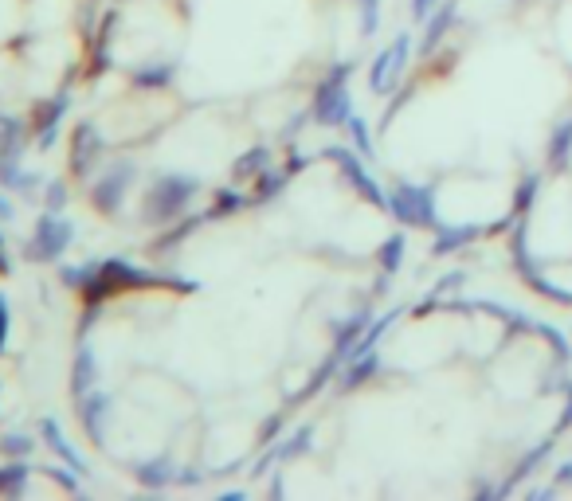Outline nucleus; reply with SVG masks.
Here are the masks:
<instances>
[{"label":"nucleus","mask_w":572,"mask_h":501,"mask_svg":"<svg viewBox=\"0 0 572 501\" xmlns=\"http://www.w3.org/2000/svg\"><path fill=\"white\" fill-rule=\"evenodd\" d=\"M67 165H71V177H75V181H91L98 169L106 165V134H102V126H98V122L83 118V122L75 126Z\"/></svg>","instance_id":"4"},{"label":"nucleus","mask_w":572,"mask_h":501,"mask_svg":"<svg viewBox=\"0 0 572 501\" xmlns=\"http://www.w3.org/2000/svg\"><path fill=\"white\" fill-rule=\"evenodd\" d=\"M134 478L142 482L145 490H165V486H173L177 482V466H173V458H145L142 466L134 470Z\"/></svg>","instance_id":"9"},{"label":"nucleus","mask_w":572,"mask_h":501,"mask_svg":"<svg viewBox=\"0 0 572 501\" xmlns=\"http://www.w3.org/2000/svg\"><path fill=\"white\" fill-rule=\"evenodd\" d=\"M32 470L24 466V458H8V466H0V498H16L28 490Z\"/></svg>","instance_id":"10"},{"label":"nucleus","mask_w":572,"mask_h":501,"mask_svg":"<svg viewBox=\"0 0 572 501\" xmlns=\"http://www.w3.org/2000/svg\"><path fill=\"white\" fill-rule=\"evenodd\" d=\"M243 204H247V196H243V192H236V188H220V192H216V200H212V212H208V216H212V220L232 216V212H239Z\"/></svg>","instance_id":"12"},{"label":"nucleus","mask_w":572,"mask_h":501,"mask_svg":"<svg viewBox=\"0 0 572 501\" xmlns=\"http://www.w3.org/2000/svg\"><path fill=\"white\" fill-rule=\"evenodd\" d=\"M4 341H8V310H0V353H4Z\"/></svg>","instance_id":"18"},{"label":"nucleus","mask_w":572,"mask_h":501,"mask_svg":"<svg viewBox=\"0 0 572 501\" xmlns=\"http://www.w3.org/2000/svg\"><path fill=\"white\" fill-rule=\"evenodd\" d=\"M91 388H98V357H95V349L83 341V345L75 349V361H71V392L83 396V392H91Z\"/></svg>","instance_id":"8"},{"label":"nucleus","mask_w":572,"mask_h":501,"mask_svg":"<svg viewBox=\"0 0 572 501\" xmlns=\"http://www.w3.org/2000/svg\"><path fill=\"white\" fill-rule=\"evenodd\" d=\"M59 282H63L67 290H83V282H87V263H83V267H59Z\"/></svg>","instance_id":"15"},{"label":"nucleus","mask_w":572,"mask_h":501,"mask_svg":"<svg viewBox=\"0 0 572 501\" xmlns=\"http://www.w3.org/2000/svg\"><path fill=\"white\" fill-rule=\"evenodd\" d=\"M36 451V439L28 435V431H8V435H0V455L4 458H28Z\"/></svg>","instance_id":"11"},{"label":"nucleus","mask_w":572,"mask_h":501,"mask_svg":"<svg viewBox=\"0 0 572 501\" xmlns=\"http://www.w3.org/2000/svg\"><path fill=\"white\" fill-rule=\"evenodd\" d=\"M71 239H75V224L63 220V212H44L32 224V235L24 243V259H32V263H59L71 251Z\"/></svg>","instance_id":"3"},{"label":"nucleus","mask_w":572,"mask_h":501,"mask_svg":"<svg viewBox=\"0 0 572 501\" xmlns=\"http://www.w3.org/2000/svg\"><path fill=\"white\" fill-rule=\"evenodd\" d=\"M75 415H79V423H83L87 439L102 443V435H106V423H110V415H114V400H110V392H102V388H91V392L75 396Z\"/></svg>","instance_id":"5"},{"label":"nucleus","mask_w":572,"mask_h":501,"mask_svg":"<svg viewBox=\"0 0 572 501\" xmlns=\"http://www.w3.org/2000/svg\"><path fill=\"white\" fill-rule=\"evenodd\" d=\"M263 169H267V149H251L243 161H236V177H243V181L259 177Z\"/></svg>","instance_id":"13"},{"label":"nucleus","mask_w":572,"mask_h":501,"mask_svg":"<svg viewBox=\"0 0 572 501\" xmlns=\"http://www.w3.org/2000/svg\"><path fill=\"white\" fill-rule=\"evenodd\" d=\"M134 177H138V161L134 157H126V153L122 157H106V165L87 181V200H91V208L98 216H118L126 208Z\"/></svg>","instance_id":"2"},{"label":"nucleus","mask_w":572,"mask_h":501,"mask_svg":"<svg viewBox=\"0 0 572 501\" xmlns=\"http://www.w3.org/2000/svg\"><path fill=\"white\" fill-rule=\"evenodd\" d=\"M196 192H200V184L192 181V177H185V173H157L142 196L145 224H153V228L177 224L192 208Z\"/></svg>","instance_id":"1"},{"label":"nucleus","mask_w":572,"mask_h":501,"mask_svg":"<svg viewBox=\"0 0 572 501\" xmlns=\"http://www.w3.org/2000/svg\"><path fill=\"white\" fill-rule=\"evenodd\" d=\"M177 79V63L173 59H153V63H138L130 67V83L138 94H165Z\"/></svg>","instance_id":"6"},{"label":"nucleus","mask_w":572,"mask_h":501,"mask_svg":"<svg viewBox=\"0 0 572 501\" xmlns=\"http://www.w3.org/2000/svg\"><path fill=\"white\" fill-rule=\"evenodd\" d=\"M0 220H4V224H12V220H16V204L8 200V188L0 192Z\"/></svg>","instance_id":"16"},{"label":"nucleus","mask_w":572,"mask_h":501,"mask_svg":"<svg viewBox=\"0 0 572 501\" xmlns=\"http://www.w3.org/2000/svg\"><path fill=\"white\" fill-rule=\"evenodd\" d=\"M12 274V255H8V243H4V231H0V278Z\"/></svg>","instance_id":"17"},{"label":"nucleus","mask_w":572,"mask_h":501,"mask_svg":"<svg viewBox=\"0 0 572 501\" xmlns=\"http://www.w3.org/2000/svg\"><path fill=\"white\" fill-rule=\"evenodd\" d=\"M40 435H44V443H48V451L59 462H67L71 470H79V474H87V462H83V455L71 447V439L59 431V423L55 419H40Z\"/></svg>","instance_id":"7"},{"label":"nucleus","mask_w":572,"mask_h":501,"mask_svg":"<svg viewBox=\"0 0 572 501\" xmlns=\"http://www.w3.org/2000/svg\"><path fill=\"white\" fill-rule=\"evenodd\" d=\"M67 200H71L67 181H48V184H44V212H63V208H67Z\"/></svg>","instance_id":"14"}]
</instances>
